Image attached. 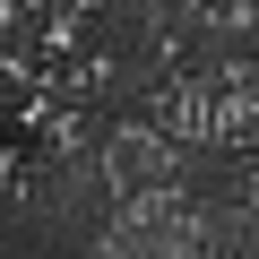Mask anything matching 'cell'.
<instances>
[{
	"label": "cell",
	"instance_id": "cell-1",
	"mask_svg": "<svg viewBox=\"0 0 259 259\" xmlns=\"http://www.w3.org/2000/svg\"><path fill=\"white\" fill-rule=\"evenodd\" d=\"M18 112H44V87L26 69H0V121H18Z\"/></svg>",
	"mask_w": 259,
	"mask_h": 259
}]
</instances>
